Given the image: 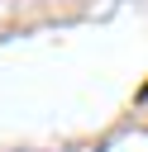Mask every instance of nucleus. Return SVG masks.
I'll list each match as a JSON object with an SVG mask.
<instances>
[{
  "mask_svg": "<svg viewBox=\"0 0 148 152\" xmlns=\"http://www.w3.org/2000/svg\"><path fill=\"white\" fill-rule=\"evenodd\" d=\"M138 100H143V104H148V86H143V90H138Z\"/></svg>",
  "mask_w": 148,
  "mask_h": 152,
  "instance_id": "f257e3e1",
  "label": "nucleus"
}]
</instances>
